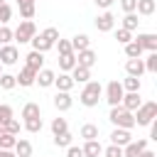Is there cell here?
<instances>
[{"label":"cell","mask_w":157,"mask_h":157,"mask_svg":"<svg viewBox=\"0 0 157 157\" xmlns=\"http://www.w3.org/2000/svg\"><path fill=\"white\" fill-rule=\"evenodd\" d=\"M135 5H137V0H120V7L125 10V15L128 12H135Z\"/></svg>","instance_id":"bcb514c9"},{"label":"cell","mask_w":157,"mask_h":157,"mask_svg":"<svg viewBox=\"0 0 157 157\" xmlns=\"http://www.w3.org/2000/svg\"><path fill=\"white\" fill-rule=\"evenodd\" d=\"M25 130L27 132H39L42 130V118H27L25 120Z\"/></svg>","instance_id":"e575fe53"},{"label":"cell","mask_w":157,"mask_h":157,"mask_svg":"<svg viewBox=\"0 0 157 157\" xmlns=\"http://www.w3.org/2000/svg\"><path fill=\"white\" fill-rule=\"evenodd\" d=\"M120 105H123L125 110L135 113V110L142 105V98H140V93H125V96H123V101H120Z\"/></svg>","instance_id":"5bb4252c"},{"label":"cell","mask_w":157,"mask_h":157,"mask_svg":"<svg viewBox=\"0 0 157 157\" xmlns=\"http://www.w3.org/2000/svg\"><path fill=\"white\" fill-rule=\"evenodd\" d=\"M135 10H137L140 15H152V12L157 10V0H137Z\"/></svg>","instance_id":"83f0119b"},{"label":"cell","mask_w":157,"mask_h":157,"mask_svg":"<svg viewBox=\"0 0 157 157\" xmlns=\"http://www.w3.org/2000/svg\"><path fill=\"white\" fill-rule=\"evenodd\" d=\"M22 118H25V120H27V118H42L39 103H25V105H22Z\"/></svg>","instance_id":"4316f807"},{"label":"cell","mask_w":157,"mask_h":157,"mask_svg":"<svg viewBox=\"0 0 157 157\" xmlns=\"http://www.w3.org/2000/svg\"><path fill=\"white\" fill-rule=\"evenodd\" d=\"M96 52L93 49H83V52H78L76 54V66H83V69H91L93 64H96Z\"/></svg>","instance_id":"8fae6325"},{"label":"cell","mask_w":157,"mask_h":157,"mask_svg":"<svg viewBox=\"0 0 157 157\" xmlns=\"http://www.w3.org/2000/svg\"><path fill=\"white\" fill-rule=\"evenodd\" d=\"M2 128H5V130H7L10 135H15V137H17V135H20V128H22V125H20V120H15V118H10V120H7V123H5Z\"/></svg>","instance_id":"ab89813d"},{"label":"cell","mask_w":157,"mask_h":157,"mask_svg":"<svg viewBox=\"0 0 157 157\" xmlns=\"http://www.w3.org/2000/svg\"><path fill=\"white\" fill-rule=\"evenodd\" d=\"M140 157H157V155H155L152 150H142V152H140Z\"/></svg>","instance_id":"681fc988"},{"label":"cell","mask_w":157,"mask_h":157,"mask_svg":"<svg viewBox=\"0 0 157 157\" xmlns=\"http://www.w3.org/2000/svg\"><path fill=\"white\" fill-rule=\"evenodd\" d=\"M54 47L59 49V56H61V54H71V42H69V39H61V37H59Z\"/></svg>","instance_id":"7bdbcfd3"},{"label":"cell","mask_w":157,"mask_h":157,"mask_svg":"<svg viewBox=\"0 0 157 157\" xmlns=\"http://www.w3.org/2000/svg\"><path fill=\"white\" fill-rule=\"evenodd\" d=\"M29 44H32V49H34V52H39V54H44V52H49V49H52V44H49L42 34H34V37L29 39Z\"/></svg>","instance_id":"cb8c5ba5"},{"label":"cell","mask_w":157,"mask_h":157,"mask_svg":"<svg viewBox=\"0 0 157 157\" xmlns=\"http://www.w3.org/2000/svg\"><path fill=\"white\" fill-rule=\"evenodd\" d=\"M0 5H5V0H0Z\"/></svg>","instance_id":"f5cc1de1"},{"label":"cell","mask_w":157,"mask_h":157,"mask_svg":"<svg viewBox=\"0 0 157 157\" xmlns=\"http://www.w3.org/2000/svg\"><path fill=\"white\" fill-rule=\"evenodd\" d=\"M71 105H74V98H71L66 91H59V93L54 96V108H56L59 113H61V110H69Z\"/></svg>","instance_id":"2e32d148"},{"label":"cell","mask_w":157,"mask_h":157,"mask_svg":"<svg viewBox=\"0 0 157 157\" xmlns=\"http://www.w3.org/2000/svg\"><path fill=\"white\" fill-rule=\"evenodd\" d=\"M17 5H20L22 20H32V17H34V10H37V7H34V0H20Z\"/></svg>","instance_id":"d4e9b609"},{"label":"cell","mask_w":157,"mask_h":157,"mask_svg":"<svg viewBox=\"0 0 157 157\" xmlns=\"http://www.w3.org/2000/svg\"><path fill=\"white\" fill-rule=\"evenodd\" d=\"M17 2H20V0H17Z\"/></svg>","instance_id":"db71d44e"},{"label":"cell","mask_w":157,"mask_h":157,"mask_svg":"<svg viewBox=\"0 0 157 157\" xmlns=\"http://www.w3.org/2000/svg\"><path fill=\"white\" fill-rule=\"evenodd\" d=\"M15 86H17V81H15L12 74H2V76H0V88H2V91H10V88H15Z\"/></svg>","instance_id":"d590c367"},{"label":"cell","mask_w":157,"mask_h":157,"mask_svg":"<svg viewBox=\"0 0 157 157\" xmlns=\"http://www.w3.org/2000/svg\"><path fill=\"white\" fill-rule=\"evenodd\" d=\"M142 150H147V140H130L123 147V157H140Z\"/></svg>","instance_id":"ba28073f"},{"label":"cell","mask_w":157,"mask_h":157,"mask_svg":"<svg viewBox=\"0 0 157 157\" xmlns=\"http://www.w3.org/2000/svg\"><path fill=\"white\" fill-rule=\"evenodd\" d=\"M101 96H103V86H101L98 81H88V83L83 86V91H81L78 101H81L86 108H96V105H98V101H101Z\"/></svg>","instance_id":"6da1fadb"},{"label":"cell","mask_w":157,"mask_h":157,"mask_svg":"<svg viewBox=\"0 0 157 157\" xmlns=\"http://www.w3.org/2000/svg\"><path fill=\"white\" fill-rule=\"evenodd\" d=\"M10 118H12V108L5 105V103H0V125H5Z\"/></svg>","instance_id":"ee69618b"},{"label":"cell","mask_w":157,"mask_h":157,"mask_svg":"<svg viewBox=\"0 0 157 157\" xmlns=\"http://www.w3.org/2000/svg\"><path fill=\"white\" fill-rule=\"evenodd\" d=\"M74 66H76V54H74V52H71V54H61V56H59V69H61V74H69Z\"/></svg>","instance_id":"603a6c76"},{"label":"cell","mask_w":157,"mask_h":157,"mask_svg":"<svg viewBox=\"0 0 157 157\" xmlns=\"http://www.w3.org/2000/svg\"><path fill=\"white\" fill-rule=\"evenodd\" d=\"M10 42H12V29L7 25H0V47H5Z\"/></svg>","instance_id":"f35d334b"},{"label":"cell","mask_w":157,"mask_h":157,"mask_svg":"<svg viewBox=\"0 0 157 157\" xmlns=\"http://www.w3.org/2000/svg\"><path fill=\"white\" fill-rule=\"evenodd\" d=\"M123 96H125V91H123V86H120V81H110V83L105 86V101H108V105H110V108H115V105H120V101H123Z\"/></svg>","instance_id":"5b68a950"},{"label":"cell","mask_w":157,"mask_h":157,"mask_svg":"<svg viewBox=\"0 0 157 157\" xmlns=\"http://www.w3.org/2000/svg\"><path fill=\"white\" fill-rule=\"evenodd\" d=\"M81 137L88 142V140H98V125H93V123H86V125H81Z\"/></svg>","instance_id":"f1b7e54d"},{"label":"cell","mask_w":157,"mask_h":157,"mask_svg":"<svg viewBox=\"0 0 157 157\" xmlns=\"http://www.w3.org/2000/svg\"><path fill=\"white\" fill-rule=\"evenodd\" d=\"M93 2H96L98 7H103V10H108V7H110V5L115 2V0H93Z\"/></svg>","instance_id":"c3c4849f"},{"label":"cell","mask_w":157,"mask_h":157,"mask_svg":"<svg viewBox=\"0 0 157 157\" xmlns=\"http://www.w3.org/2000/svg\"><path fill=\"white\" fill-rule=\"evenodd\" d=\"M69 42H71V52H74V54H78V52H83V49H91L88 34H76V37L69 39Z\"/></svg>","instance_id":"e0dca14e"},{"label":"cell","mask_w":157,"mask_h":157,"mask_svg":"<svg viewBox=\"0 0 157 157\" xmlns=\"http://www.w3.org/2000/svg\"><path fill=\"white\" fill-rule=\"evenodd\" d=\"M142 64H145V71L155 74V71H157V52H150V56H147Z\"/></svg>","instance_id":"74e56055"},{"label":"cell","mask_w":157,"mask_h":157,"mask_svg":"<svg viewBox=\"0 0 157 157\" xmlns=\"http://www.w3.org/2000/svg\"><path fill=\"white\" fill-rule=\"evenodd\" d=\"M71 142H74V135H71L69 130L61 132V135H54V145H56V147H69Z\"/></svg>","instance_id":"1f68e13d"},{"label":"cell","mask_w":157,"mask_h":157,"mask_svg":"<svg viewBox=\"0 0 157 157\" xmlns=\"http://www.w3.org/2000/svg\"><path fill=\"white\" fill-rule=\"evenodd\" d=\"M137 22H140V20H137V15H135V12H128V15L123 17V29L135 32V29H137Z\"/></svg>","instance_id":"4dcf8cb0"},{"label":"cell","mask_w":157,"mask_h":157,"mask_svg":"<svg viewBox=\"0 0 157 157\" xmlns=\"http://www.w3.org/2000/svg\"><path fill=\"white\" fill-rule=\"evenodd\" d=\"M54 86H56L59 91H66V93H69V91H71V88H74L76 83H74L71 74H59V76L54 78Z\"/></svg>","instance_id":"44dd1931"},{"label":"cell","mask_w":157,"mask_h":157,"mask_svg":"<svg viewBox=\"0 0 157 157\" xmlns=\"http://www.w3.org/2000/svg\"><path fill=\"white\" fill-rule=\"evenodd\" d=\"M125 71H128V76L140 78V76L145 74V64H142V59H128V61H125Z\"/></svg>","instance_id":"9a60e30c"},{"label":"cell","mask_w":157,"mask_h":157,"mask_svg":"<svg viewBox=\"0 0 157 157\" xmlns=\"http://www.w3.org/2000/svg\"><path fill=\"white\" fill-rule=\"evenodd\" d=\"M142 52L147 49V52H157V34H152V32H145V34H137L135 39H132Z\"/></svg>","instance_id":"8992f818"},{"label":"cell","mask_w":157,"mask_h":157,"mask_svg":"<svg viewBox=\"0 0 157 157\" xmlns=\"http://www.w3.org/2000/svg\"><path fill=\"white\" fill-rule=\"evenodd\" d=\"M0 76H2V64H0Z\"/></svg>","instance_id":"816d5d0a"},{"label":"cell","mask_w":157,"mask_h":157,"mask_svg":"<svg viewBox=\"0 0 157 157\" xmlns=\"http://www.w3.org/2000/svg\"><path fill=\"white\" fill-rule=\"evenodd\" d=\"M42 37L54 47V44H56V39H59V29H56V27H47V29L42 32Z\"/></svg>","instance_id":"8d00e7d4"},{"label":"cell","mask_w":157,"mask_h":157,"mask_svg":"<svg viewBox=\"0 0 157 157\" xmlns=\"http://www.w3.org/2000/svg\"><path fill=\"white\" fill-rule=\"evenodd\" d=\"M66 130H69L66 118H54V120H52V132H54V135H61V132H66Z\"/></svg>","instance_id":"836d02e7"},{"label":"cell","mask_w":157,"mask_h":157,"mask_svg":"<svg viewBox=\"0 0 157 157\" xmlns=\"http://www.w3.org/2000/svg\"><path fill=\"white\" fill-rule=\"evenodd\" d=\"M103 155H105V157H123V147H118V145H108V147L103 150Z\"/></svg>","instance_id":"f6af8a7d"},{"label":"cell","mask_w":157,"mask_h":157,"mask_svg":"<svg viewBox=\"0 0 157 157\" xmlns=\"http://www.w3.org/2000/svg\"><path fill=\"white\" fill-rule=\"evenodd\" d=\"M81 150H83V157H101L103 155V147H101L98 140H88Z\"/></svg>","instance_id":"7402d4cb"},{"label":"cell","mask_w":157,"mask_h":157,"mask_svg":"<svg viewBox=\"0 0 157 157\" xmlns=\"http://www.w3.org/2000/svg\"><path fill=\"white\" fill-rule=\"evenodd\" d=\"M66 157H83V150L76 147V145H69L66 147Z\"/></svg>","instance_id":"7dc6e473"},{"label":"cell","mask_w":157,"mask_h":157,"mask_svg":"<svg viewBox=\"0 0 157 157\" xmlns=\"http://www.w3.org/2000/svg\"><path fill=\"white\" fill-rule=\"evenodd\" d=\"M132 118H135V125H150V123L157 118V103H155V101L142 103V105L132 113Z\"/></svg>","instance_id":"3957f363"},{"label":"cell","mask_w":157,"mask_h":157,"mask_svg":"<svg viewBox=\"0 0 157 157\" xmlns=\"http://www.w3.org/2000/svg\"><path fill=\"white\" fill-rule=\"evenodd\" d=\"M34 34H37V27H34V22H32V20H22V22H20V27H17V29H12V39H17L20 44H27Z\"/></svg>","instance_id":"277c9868"},{"label":"cell","mask_w":157,"mask_h":157,"mask_svg":"<svg viewBox=\"0 0 157 157\" xmlns=\"http://www.w3.org/2000/svg\"><path fill=\"white\" fill-rule=\"evenodd\" d=\"M12 20V7L5 2V5H0V25H7Z\"/></svg>","instance_id":"60d3db41"},{"label":"cell","mask_w":157,"mask_h":157,"mask_svg":"<svg viewBox=\"0 0 157 157\" xmlns=\"http://www.w3.org/2000/svg\"><path fill=\"white\" fill-rule=\"evenodd\" d=\"M132 140V135H130V130H123V128H115L113 132H110V145H118V147H125L128 142Z\"/></svg>","instance_id":"7c38bea8"},{"label":"cell","mask_w":157,"mask_h":157,"mask_svg":"<svg viewBox=\"0 0 157 157\" xmlns=\"http://www.w3.org/2000/svg\"><path fill=\"white\" fill-rule=\"evenodd\" d=\"M125 56H128V59H140V56H142V49H140L135 42H128V44H125Z\"/></svg>","instance_id":"d6a6232c"},{"label":"cell","mask_w":157,"mask_h":157,"mask_svg":"<svg viewBox=\"0 0 157 157\" xmlns=\"http://www.w3.org/2000/svg\"><path fill=\"white\" fill-rule=\"evenodd\" d=\"M25 59H27V64H25V66H29L32 71H39V69H44V54H39V52H34V49H32V52H29Z\"/></svg>","instance_id":"ac0fdd59"},{"label":"cell","mask_w":157,"mask_h":157,"mask_svg":"<svg viewBox=\"0 0 157 157\" xmlns=\"http://www.w3.org/2000/svg\"><path fill=\"white\" fill-rule=\"evenodd\" d=\"M108 120H110L115 128H123V130H132V128H135V118H132V113H130V110H125L123 105L110 108Z\"/></svg>","instance_id":"7a4b0ae2"},{"label":"cell","mask_w":157,"mask_h":157,"mask_svg":"<svg viewBox=\"0 0 157 157\" xmlns=\"http://www.w3.org/2000/svg\"><path fill=\"white\" fill-rule=\"evenodd\" d=\"M54 78H56V74H54L52 69H39L34 83H39L42 88H49V86H54Z\"/></svg>","instance_id":"4fadbf2b"},{"label":"cell","mask_w":157,"mask_h":157,"mask_svg":"<svg viewBox=\"0 0 157 157\" xmlns=\"http://www.w3.org/2000/svg\"><path fill=\"white\" fill-rule=\"evenodd\" d=\"M120 86H123L125 93H140V78H135V76H128Z\"/></svg>","instance_id":"f546056e"},{"label":"cell","mask_w":157,"mask_h":157,"mask_svg":"<svg viewBox=\"0 0 157 157\" xmlns=\"http://www.w3.org/2000/svg\"><path fill=\"white\" fill-rule=\"evenodd\" d=\"M15 157H29L32 155V142L29 140H25V137H17V142H15Z\"/></svg>","instance_id":"d6986e66"},{"label":"cell","mask_w":157,"mask_h":157,"mask_svg":"<svg viewBox=\"0 0 157 157\" xmlns=\"http://www.w3.org/2000/svg\"><path fill=\"white\" fill-rule=\"evenodd\" d=\"M15 142H17V137H15V135H10V132L0 125V150H12V147H15Z\"/></svg>","instance_id":"484cf974"},{"label":"cell","mask_w":157,"mask_h":157,"mask_svg":"<svg viewBox=\"0 0 157 157\" xmlns=\"http://www.w3.org/2000/svg\"><path fill=\"white\" fill-rule=\"evenodd\" d=\"M0 157H15L12 150H0Z\"/></svg>","instance_id":"f907efd6"},{"label":"cell","mask_w":157,"mask_h":157,"mask_svg":"<svg viewBox=\"0 0 157 157\" xmlns=\"http://www.w3.org/2000/svg\"><path fill=\"white\" fill-rule=\"evenodd\" d=\"M69 74H71L74 83H88V78H91V69H83V66H74Z\"/></svg>","instance_id":"ffe728a7"},{"label":"cell","mask_w":157,"mask_h":157,"mask_svg":"<svg viewBox=\"0 0 157 157\" xmlns=\"http://www.w3.org/2000/svg\"><path fill=\"white\" fill-rule=\"evenodd\" d=\"M34 78H37V71H32L29 66H22V69H20V74L15 76V81H17L20 86H25V88L34 86Z\"/></svg>","instance_id":"30bf717a"},{"label":"cell","mask_w":157,"mask_h":157,"mask_svg":"<svg viewBox=\"0 0 157 157\" xmlns=\"http://www.w3.org/2000/svg\"><path fill=\"white\" fill-rule=\"evenodd\" d=\"M17 59H20V52H17V47L15 44H5V47H0V64H17Z\"/></svg>","instance_id":"52a82bcc"},{"label":"cell","mask_w":157,"mask_h":157,"mask_svg":"<svg viewBox=\"0 0 157 157\" xmlns=\"http://www.w3.org/2000/svg\"><path fill=\"white\" fill-rule=\"evenodd\" d=\"M115 39H118V42L125 47L128 42H132V32H128V29H123V27H120V29L115 32Z\"/></svg>","instance_id":"b9f144b4"},{"label":"cell","mask_w":157,"mask_h":157,"mask_svg":"<svg viewBox=\"0 0 157 157\" xmlns=\"http://www.w3.org/2000/svg\"><path fill=\"white\" fill-rule=\"evenodd\" d=\"M113 27H115V17H113V12L105 10L103 15L96 17V29H98V32H110Z\"/></svg>","instance_id":"9c48e42d"}]
</instances>
